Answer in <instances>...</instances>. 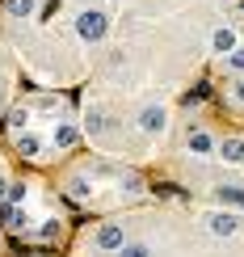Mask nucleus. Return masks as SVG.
Wrapping results in <instances>:
<instances>
[{
    "mask_svg": "<svg viewBox=\"0 0 244 257\" xmlns=\"http://www.w3.org/2000/svg\"><path fill=\"white\" fill-rule=\"evenodd\" d=\"M236 47V34H231V30H219L215 34V51H231Z\"/></svg>",
    "mask_w": 244,
    "mask_h": 257,
    "instance_id": "nucleus-1",
    "label": "nucleus"
},
{
    "mask_svg": "<svg viewBox=\"0 0 244 257\" xmlns=\"http://www.w3.org/2000/svg\"><path fill=\"white\" fill-rule=\"evenodd\" d=\"M223 156H227V160H244V144H240V139H227V144H223Z\"/></svg>",
    "mask_w": 244,
    "mask_h": 257,
    "instance_id": "nucleus-2",
    "label": "nucleus"
},
{
    "mask_svg": "<svg viewBox=\"0 0 244 257\" xmlns=\"http://www.w3.org/2000/svg\"><path fill=\"white\" fill-rule=\"evenodd\" d=\"M210 228H215V232H223V236H227V232L236 228V219H231V215H215V219H210Z\"/></svg>",
    "mask_w": 244,
    "mask_h": 257,
    "instance_id": "nucleus-3",
    "label": "nucleus"
},
{
    "mask_svg": "<svg viewBox=\"0 0 244 257\" xmlns=\"http://www.w3.org/2000/svg\"><path fill=\"white\" fill-rule=\"evenodd\" d=\"M160 122H164L160 110H147V114H143V126H160Z\"/></svg>",
    "mask_w": 244,
    "mask_h": 257,
    "instance_id": "nucleus-4",
    "label": "nucleus"
},
{
    "mask_svg": "<svg viewBox=\"0 0 244 257\" xmlns=\"http://www.w3.org/2000/svg\"><path fill=\"white\" fill-rule=\"evenodd\" d=\"M118 240H122L118 228H105V232H101V244H118Z\"/></svg>",
    "mask_w": 244,
    "mask_h": 257,
    "instance_id": "nucleus-5",
    "label": "nucleus"
},
{
    "mask_svg": "<svg viewBox=\"0 0 244 257\" xmlns=\"http://www.w3.org/2000/svg\"><path fill=\"white\" fill-rule=\"evenodd\" d=\"M126 257H147V253L143 249H126Z\"/></svg>",
    "mask_w": 244,
    "mask_h": 257,
    "instance_id": "nucleus-6",
    "label": "nucleus"
}]
</instances>
